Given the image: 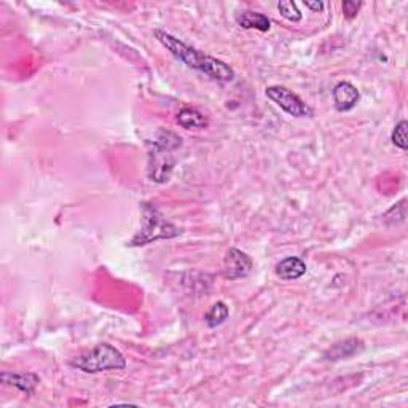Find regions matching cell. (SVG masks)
Returning a JSON list of instances; mask_svg holds the SVG:
<instances>
[{"mask_svg": "<svg viewBox=\"0 0 408 408\" xmlns=\"http://www.w3.org/2000/svg\"><path fill=\"white\" fill-rule=\"evenodd\" d=\"M277 10H279L281 16L292 22H298L301 21V18H303V15H301V11L297 7V4L291 2V0H284V2L277 4Z\"/></svg>", "mask_w": 408, "mask_h": 408, "instance_id": "14", "label": "cell"}, {"mask_svg": "<svg viewBox=\"0 0 408 408\" xmlns=\"http://www.w3.org/2000/svg\"><path fill=\"white\" fill-rule=\"evenodd\" d=\"M265 94H267L268 99L273 100L276 105H279V107L289 115L297 117V118L311 115V109L303 103V99L286 86H281V85L268 86L267 90H265Z\"/></svg>", "mask_w": 408, "mask_h": 408, "instance_id": "5", "label": "cell"}, {"mask_svg": "<svg viewBox=\"0 0 408 408\" xmlns=\"http://www.w3.org/2000/svg\"><path fill=\"white\" fill-rule=\"evenodd\" d=\"M362 2H354V0H346L343 2V15H345L346 20H354L357 16V13L362 8Z\"/></svg>", "mask_w": 408, "mask_h": 408, "instance_id": "16", "label": "cell"}, {"mask_svg": "<svg viewBox=\"0 0 408 408\" xmlns=\"http://www.w3.org/2000/svg\"><path fill=\"white\" fill-rule=\"evenodd\" d=\"M177 123L185 129H203L209 125L208 118L195 107H183L177 114Z\"/></svg>", "mask_w": 408, "mask_h": 408, "instance_id": "12", "label": "cell"}, {"mask_svg": "<svg viewBox=\"0 0 408 408\" xmlns=\"http://www.w3.org/2000/svg\"><path fill=\"white\" fill-rule=\"evenodd\" d=\"M142 225L129 242L131 247H140L158 239H173L180 235V230L164 217L157 206L142 203Z\"/></svg>", "mask_w": 408, "mask_h": 408, "instance_id": "3", "label": "cell"}, {"mask_svg": "<svg viewBox=\"0 0 408 408\" xmlns=\"http://www.w3.org/2000/svg\"><path fill=\"white\" fill-rule=\"evenodd\" d=\"M306 273V263L300 257H287L276 265V275L284 281L300 279Z\"/></svg>", "mask_w": 408, "mask_h": 408, "instance_id": "10", "label": "cell"}, {"mask_svg": "<svg viewBox=\"0 0 408 408\" xmlns=\"http://www.w3.org/2000/svg\"><path fill=\"white\" fill-rule=\"evenodd\" d=\"M306 8H310L312 11H322L324 10V4L322 2H305Z\"/></svg>", "mask_w": 408, "mask_h": 408, "instance_id": "17", "label": "cell"}, {"mask_svg": "<svg viewBox=\"0 0 408 408\" xmlns=\"http://www.w3.org/2000/svg\"><path fill=\"white\" fill-rule=\"evenodd\" d=\"M230 316L228 306L223 303V301H217L209 308V311L204 315V322L208 324V327L216 329L218 325H222L227 321Z\"/></svg>", "mask_w": 408, "mask_h": 408, "instance_id": "13", "label": "cell"}, {"mask_svg": "<svg viewBox=\"0 0 408 408\" xmlns=\"http://www.w3.org/2000/svg\"><path fill=\"white\" fill-rule=\"evenodd\" d=\"M236 22L242 29H256L260 32H268L271 29V21L267 15L257 13V11H241V13L236 15Z\"/></svg>", "mask_w": 408, "mask_h": 408, "instance_id": "11", "label": "cell"}, {"mask_svg": "<svg viewBox=\"0 0 408 408\" xmlns=\"http://www.w3.org/2000/svg\"><path fill=\"white\" fill-rule=\"evenodd\" d=\"M334 104L338 112H348L356 107L360 99V93L350 81H340L334 88Z\"/></svg>", "mask_w": 408, "mask_h": 408, "instance_id": "8", "label": "cell"}, {"mask_svg": "<svg viewBox=\"0 0 408 408\" xmlns=\"http://www.w3.org/2000/svg\"><path fill=\"white\" fill-rule=\"evenodd\" d=\"M223 276L227 279H242L247 277L252 271V258L236 247L228 249L223 257Z\"/></svg>", "mask_w": 408, "mask_h": 408, "instance_id": "6", "label": "cell"}, {"mask_svg": "<svg viewBox=\"0 0 408 408\" xmlns=\"http://www.w3.org/2000/svg\"><path fill=\"white\" fill-rule=\"evenodd\" d=\"M364 350V343L359 338H346L343 341L335 343L324 353L325 360H341L350 359L354 354H357Z\"/></svg>", "mask_w": 408, "mask_h": 408, "instance_id": "9", "label": "cell"}, {"mask_svg": "<svg viewBox=\"0 0 408 408\" xmlns=\"http://www.w3.org/2000/svg\"><path fill=\"white\" fill-rule=\"evenodd\" d=\"M182 139L173 131H159L155 140L150 142L149 153V177L157 183L169 180L174 168L173 152L180 147Z\"/></svg>", "mask_w": 408, "mask_h": 408, "instance_id": "2", "label": "cell"}, {"mask_svg": "<svg viewBox=\"0 0 408 408\" xmlns=\"http://www.w3.org/2000/svg\"><path fill=\"white\" fill-rule=\"evenodd\" d=\"M407 126L408 123L407 120H400L397 125L394 126L393 134H391V140L395 147H399L400 150H407Z\"/></svg>", "mask_w": 408, "mask_h": 408, "instance_id": "15", "label": "cell"}, {"mask_svg": "<svg viewBox=\"0 0 408 408\" xmlns=\"http://www.w3.org/2000/svg\"><path fill=\"white\" fill-rule=\"evenodd\" d=\"M69 365L84 374H100V371L126 369V357L118 348L109 343H99L93 350L74 357Z\"/></svg>", "mask_w": 408, "mask_h": 408, "instance_id": "4", "label": "cell"}, {"mask_svg": "<svg viewBox=\"0 0 408 408\" xmlns=\"http://www.w3.org/2000/svg\"><path fill=\"white\" fill-rule=\"evenodd\" d=\"M155 37L177 61L183 62L187 67L198 70V72L208 75L209 79L217 81L235 80V70L227 62L221 61V59L206 55V53L197 48H192V46L180 42L174 35L162 31V29H155Z\"/></svg>", "mask_w": 408, "mask_h": 408, "instance_id": "1", "label": "cell"}, {"mask_svg": "<svg viewBox=\"0 0 408 408\" xmlns=\"http://www.w3.org/2000/svg\"><path fill=\"white\" fill-rule=\"evenodd\" d=\"M0 380L4 384L20 389L26 395H32L40 383L39 375L32 374V371H2Z\"/></svg>", "mask_w": 408, "mask_h": 408, "instance_id": "7", "label": "cell"}]
</instances>
